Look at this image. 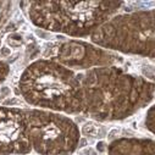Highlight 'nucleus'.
<instances>
[{
    "mask_svg": "<svg viewBox=\"0 0 155 155\" xmlns=\"http://www.w3.org/2000/svg\"><path fill=\"white\" fill-rule=\"evenodd\" d=\"M27 114L0 106V155H21L31 150Z\"/></svg>",
    "mask_w": 155,
    "mask_h": 155,
    "instance_id": "obj_4",
    "label": "nucleus"
},
{
    "mask_svg": "<svg viewBox=\"0 0 155 155\" xmlns=\"http://www.w3.org/2000/svg\"><path fill=\"white\" fill-rule=\"evenodd\" d=\"M9 71H10L9 65L6 62H4V61H0V83H2L8 77Z\"/></svg>",
    "mask_w": 155,
    "mask_h": 155,
    "instance_id": "obj_6",
    "label": "nucleus"
},
{
    "mask_svg": "<svg viewBox=\"0 0 155 155\" xmlns=\"http://www.w3.org/2000/svg\"><path fill=\"white\" fill-rule=\"evenodd\" d=\"M28 136L34 149L43 155L71 153L78 143V130L66 117L42 112L27 114Z\"/></svg>",
    "mask_w": 155,
    "mask_h": 155,
    "instance_id": "obj_3",
    "label": "nucleus"
},
{
    "mask_svg": "<svg viewBox=\"0 0 155 155\" xmlns=\"http://www.w3.org/2000/svg\"><path fill=\"white\" fill-rule=\"evenodd\" d=\"M59 58L66 64L82 65V64H95L101 58L99 50L88 48L78 43H68L61 47Z\"/></svg>",
    "mask_w": 155,
    "mask_h": 155,
    "instance_id": "obj_5",
    "label": "nucleus"
},
{
    "mask_svg": "<svg viewBox=\"0 0 155 155\" xmlns=\"http://www.w3.org/2000/svg\"><path fill=\"white\" fill-rule=\"evenodd\" d=\"M23 98L32 105L66 112L80 111L83 93L78 80L53 61H37L22 73L18 83Z\"/></svg>",
    "mask_w": 155,
    "mask_h": 155,
    "instance_id": "obj_1",
    "label": "nucleus"
},
{
    "mask_svg": "<svg viewBox=\"0 0 155 155\" xmlns=\"http://www.w3.org/2000/svg\"><path fill=\"white\" fill-rule=\"evenodd\" d=\"M115 5L101 2L32 3L29 15L33 22L41 27L70 34H84L100 25Z\"/></svg>",
    "mask_w": 155,
    "mask_h": 155,
    "instance_id": "obj_2",
    "label": "nucleus"
}]
</instances>
